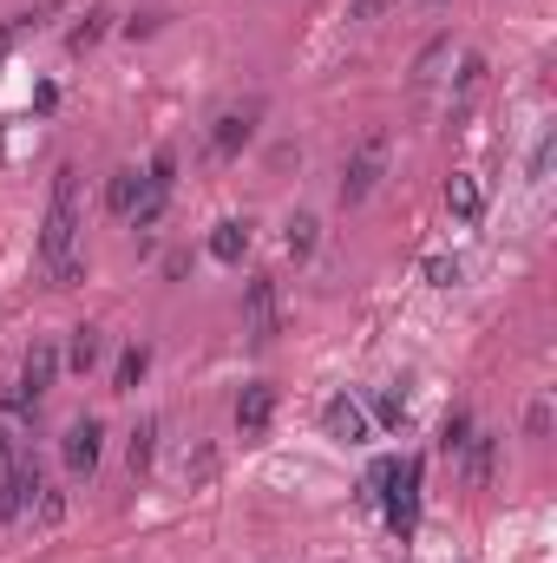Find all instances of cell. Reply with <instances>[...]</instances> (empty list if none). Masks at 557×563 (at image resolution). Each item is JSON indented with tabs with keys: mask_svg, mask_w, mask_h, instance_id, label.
Here are the masks:
<instances>
[{
	"mask_svg": "<svg viewBox=\"0 0 557 563\" xmlns=\"http://www.w3.org/2000/svg\"><path fill=\"white\" fill-rule=\"evenodd\" d=\"M105 20H112V13H105V7H92V13H85L72 33H66V46H72V52H92V46L105 39Z\"/></svg>",
	"mask_w": 557,
	"mask_h": 563,
	"instance_id": "obj_18",
	"label": "cell"
},
{
	"mask_svg": "<svg viewBox=\"0 0 557 563\" xmlns=\"http://www.w3.org/2000/svg\"><path fill=\"white\" fill-rule=\"evenodd\" d=\"M243 249H250V223H243V216H230V223L210 230V256H217V262H243Z\"/></svg>",
	"mask_w": 557,
	"mask_h": 563,
	"instance_id": "obj_13",
	"label": "cell"
},
{
	"mask_svg": "<svg viewBox=\"0 0 557 563\" xmlns=\"http://www.w3.org/2000/svg\"><path fill=\"white\" fill-rule=\"evenodd\" d=\"M151 459H158V420H138L131 439H125V466H131V479H144Z\"/></svg>",
	"mask_w": 557,
	"mask_h": 563,
	"instance_id": "obj_11",
	"label": "cell"
},
{
	"mask_svg": "<svg viewBox=\"0 0 557 563\" xmlns=\"http://www.w3.org/2000/svg\"><path fill=\"white\" fill-rule=\"evenodd\" d=\"M446 203H453L460 223H479V216H486V190H479L473 177H446Z\"/></svg>",
	"mask_w": 557,
	"mask_h": 563,
	"instance_id": "obj_12",
	"label": "cell"
},
{
	"mask_svg": "<svg viewBox=\"0 0 557 563\" xmlns=\"http://www.w3.org/2000/svg\"><path fill=\"white\" fill-rule=\"evenodd\" d=\"M66 256H79V171L72 164L53 171V203H46V223H39V262L59 269Z\"/></svg>",
	"mask_w": 557,
	"mask_h": 563,
	"instance_id": "obj_1",
	"label": "cell"
},
{
	"mask_svg": "<svg viewBox=\"0 0 557 563\" xmlns=\"http://www.w3.org/2000/svg\"><path fill=\"white\" fill-rule=\"evenodd\" d=\"M0 466H20V453H13V433L0 426Z\"/></svg>",
	"mask_w": 557,
	"mask_h": 563,
	"instance_id": "obj_28",
	"label": "cell"
},
{
	"mask_svg": "<svg viewBox=\"0 0 557 563\" xmlns=\"http://www.w3.org/2000/svg\"><path fill=\"white\" fill-rule=\"evenodd\" d=\"M466 433H473V420H466V413H453V420L440 426V453H460V446H466Z\"/></svg>",
	"mask_w": 557,
	"mask_h": 563,
	"instance_id": "obj_21",
	"label": "cell"
},
{
	"mask_svg": "<svg viewBox=\"0 0 557 563\" xmlns=\"http://www.w3.org/2000/svg\"><path fill=\"white\" fill-rule=\"evenodd\" d=\"M479 79H486V59H479V52H466V59H460V79H453V85H460V92H473Z\"/></svg>",
	"mask_w": 557,
	"mask_h": 563,
	"instance_id": "obj_23",
	"label": "cell"
},
{
	"mask_svg": "<svg viewBox=\"0 0 557 563\" xmlns=\"http://www.w3.org/2000/svg\"><path fill=\"white\" fill-rule=\"evenodd\" d=\"M53 374H59V348H53V341H33V354H26V367H20V394L39 407V394L53 387Z\"/></svg>",
	"mask_w": 557,
	"mask_h": 563,
	"instance_id": "obj_8",
	"label": "cell"
},
{
	"mask_svg": "<svg viewBox=\"0 0 557 563\" xmlns=\"http://www.w3.org/2000/svg\"><path fill=\"white\" fill-rule=\"evenodd\" d=\"M282 243H289V256L302 262V256H315V243H322V223L302 210V216H289V230H282Z\"/></svg>",
	"mask_w": 557,
	"mask_h": 563,
	"instance_id": "obj_16",
	"label": "cell"
},
{
	"mask_svg": "<svg viewBox=\"0 0 557 563\" xmlns=\"http://www.w3.org/2000/svg\"><path fill=\"white\" fill-rule=\"evenodd\" d=\"M381 171H387V131H368L361 138V151L341 164V203L355 210V203H368L374 197V184H381Z\"/></svg>",
	"mask_w": 557,
	"mask_h": 563,
	"instance_id": "obj_2",
	"label": "cell"
},
{
	"mask_svg": "<svg viewBox=\"0 0 557 563\" xmlns=\"http://www.w3.org/2000/svg\"><path fill=\"white\" fill-rule=\"evenodd\" d=\"M26 26H33V13H20V20H7V26H0V52H7V46H13V39L26 33Z\"/></svg>",
	"mask_w": 557,
	"mask_h": 563,
	"instance_id": "obj_26",
	"label": "cell"
},
{
	"mask_svg": "<svg viewBox=\"0 0 557 563\" xmlns=\"http://www.w3.org/2000/svg\"><path fill=\"white\" fill-rule=\"evenodd\" d=\"M433 7H440V0H433Z\"/></svg>",
	"mask_w": 557,
	"mask_h": 563,
	"instance_id": "obj_30",
	"label": "cell"
},
{
	"mask_svg": "<svg viewBox=\"0 0 557 563\" xmlns=\"http://www.w3.org/2000/svg\"><path fill=\"white\" fill-rule=\"evenodd\" d=\"M243 321H250V341H276L282 335V302H276V282L269 275H250L243 282Z\"/></svg>",
	"mask_w": 557,
	"mask_h": 563,
	"instance_id": "obj_3",
	"label": "cell"
},
{
	"mask_svg": "<svg viewBox=\"0 0 557 563\" xmlns=\"http://www.w3.org/2000/svg\"><path fill=\"white\" fill-rule=\"evenodd\" d=\"M138 197H144V177H138V171H112V177H105V210H112V216H131Z\"/></svg>",
	"mask_w": 557,
	"mask_h": 563,
	"instance_id": "obj_10",
	"label": "cell"
},
{
	"mask_svg": "<svg viewBox=\"0 0 557 563\" xmlns=\"http://www.w3.org/2000/svg\"><path fill=\"white\" fill-rule=\"evenodd\" d=\"M26 512H33V518H39V525H59V518H66V492H59V485H46V479H39V485H33V492H26Z\"/></svg>",
	"mask_w": 557,
	"mask_h": 563,
	"instance_id": "obj_17",
	"label": "cell"
},
{
	"mask_svg": "<svg viewBox=\"0 0 557 563\" xmlns=\"http://www.w3.org/2000/svg\"><path fill=\"white\" fill-rule=\"evenodd\" d=\"M381 7H387V0H355V13H361V20H374Z\"/></svg>",
	"mask_w": 557,
	"mask_h": 563,
	"instance_id": "obj_29",
	"label": "cell"
},
{
	"mask_svg": "<svg viewBox=\"0 0 557 563\" xmlns=\"http://www.w3.org/2000/svg\"><path fill=\"white\" fill-rule=\"evenodd\" d=\"M144 184L171 197V184H177V151H158V157H151V171H144Z\"/></svg>",
	"mask_w": 557,
	"mask_h": 563,
	"instance_id": "obj_20",
	"label": "cell"
},
{
	"mask_svg": "<svg viewBox=\"0 0 557 563\" xmlns=\"http://www.w3.org/2000/svg\"><path fill=\"white\" fill-rule=\"evenodd\" d=\"M374 420H381V426H401V420H407V400H401V394H381V400H374Z\"/></svg>",
	"mask_w": 557,
	"mask_h": 563,
	"instance_id": "obj_22",
	"label": "cell"
},
{
	"mask_svg": "<svg viewBox=\"0 0 557 563\" xmlns=\"http://www.w3.org/2000/svg\"><path fill=\"white\" fill-rule=\"evenodd\" d=\"M98 354H105V335H98V328H72L66 367H72V374H92V367H98Z\"/></svg>",
	"mask_w": 557,
	"mask_h": 563,
	"instance_id": "obj_14",
	"label": "cell"
},
{
	"mask_svg": "<svg viewBox=\"0 0 557 563\" xmlns=\"http://www.w3.org/2000/svg\"><path fill=\"white\" fill-rule=\"evenodd\" d=\"M164 275H171V282H184V275H190V256H184V249H177V256H164Z\"/></svg>",
	"mask_w": 557,
	"mask_h": 563,
	"instance_id": "obj_27",
	"label": "cell"
},
{
	"mask_svg": "<svg viewBox=\"0 0 557 563\" xmlns=\"http://www.w3.org/2000/svg\"><path fill=\"white\" fill-rule=\"evenodd\" d=\"M322 426H328V439L361 446V439H368V407H361V400H348V394H335V400L322 407Z\"/></svg>",
	"mask_w": 557,
	"mask_h": 563,
	"instance_id": "obj_5",
	"label": "cell"
},
{
	"mask_svg": "<svg viewBox=\"0 0 557 563\" xmlns=\"http://www.w3.org/2000/svg\"><path fill=\"white\" fill-rule=\"evenodd\" d=\"M144 367H151V348L138 341V348H125L118 354V367H112V394H131L138 380H144Z\"/></svg>",
	"mask_w": 557,
	"mask_h": 563,
	"instance_id": "obj_15",
	"label": "cell"
},
{
	"mask_svg": "<svg viewBox=\"0 0 557 563\" xmlns=\"http://www.w3.org/2000/svg\"><path fill=\"white\" fill-rule=\"evenodd\" d=\"M453 459H460L466 485H492V472H499V439H492V433H466V446H460Z\"/></svg>",
	"mask_w": 557,
	"mask_h": 563,
	"instance_id": "obj_6",
	"label": "cell"
},
{
	"mask_svg": "<svg viewBox=\"0 0 557 563\" xmlns=\"http://www.w3.org/2000/svg\"><path fill=\"white\" fill-rule=\"evenodd\" d=\"M427 282H433V289H453V282H460V262L433 256V262H427Z\"/></svg>",
	"mask_w": 557,
	"mask_h": 563,
	"instance_id": "obj_24",
	"label": "cell"
},
{
	"mask_svg": "<svg viewBox=\"0 0 557 563\" xmlns=\"http://www.w3.org/2000/svg\"><path fill=\"white\" fill-rule=\"evenodd\" d=\"M446 52H453V39H433V46L414 59V85H433V79H440V66H446Z\"/></svg>",
	"mask_w": 557,
	"mask_h": 563,
	"instance_id": "obj_19",
	"label": "cell"
},
{
	"mask_svg": "<svg viewBox=\"0 0 557 563\" xmlns=\"http://www.w3.org/2000/svg\"><path fill=\"white\" fill-rule=\"evenodd\" d=\"M269 420H276V387L269 380H250L236 394V433H263Z\"/></svg>",
	"mask_w": 557,
	"mask_h": 563,
	"instance_id": "obj_7",
	"label": "cell"
},
{
	"mask_svg": "<svg viewBox=\"0 0 557 563\" xmlns=\"http://www.w3.org/2000/svg\"><path fill=\"white\" fill-rule=\"evenodd\" d=\"M250 131H256V112H223L210 125V157H236L250 144Z\"/></svg>",
	"mask_w": 557,
	"mask_h": 563,
	"instance_id": "obj_9",
	"label": "cell"
},
{
	"mask_svg": "<svg viewBox=\"0 0 557 563\" xmlns=\"http://www.w3.org/2000/svg\"><path fill=\"white\" fill-rule=\"evenodd\" d=\"M98 453H105V426H98V420L66 426V472H72V479H92V472H98Z\"/></svg>",
	"mask_w": 557,
	"mask_h": 563,
	"instance_id": "obj_4",
	"label": "cell"
},
{
	"mask_svg": "<svg viewBox=\"0 0 557 563\" xmlns=\"http://www.w3.org/2000/svg\"><path fill=\"white\" fill-rule=\"evenodd\" d=\"M525 433H532V439H545V433H552V407H545V400L525 413Z\"/></svg>",
	"mask_w": 557,
	"mask_h": 563,
	"instance_id": "obj_25",
	"label": "cell"
}]
</instances>
